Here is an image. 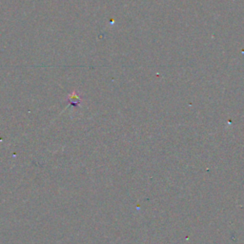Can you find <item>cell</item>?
Segmentation results:
<instances>
[{"label": "cell", "instance_id": "6da1fadb", "mask_svg": "<svg viewBox=\"0 0 244 244\" xmlns=\"http://www.w3.org/2000/svg\"><path fill=\"white\" fill-rule=\"evenodd\" d=\"M68 101L71 103V105L78 106V105H80V103H81V97H79V95L76 94V92H73L70 95H69Z\"/></svg>", "mask_w": 244, "mask_h": 244}]
</instances>
